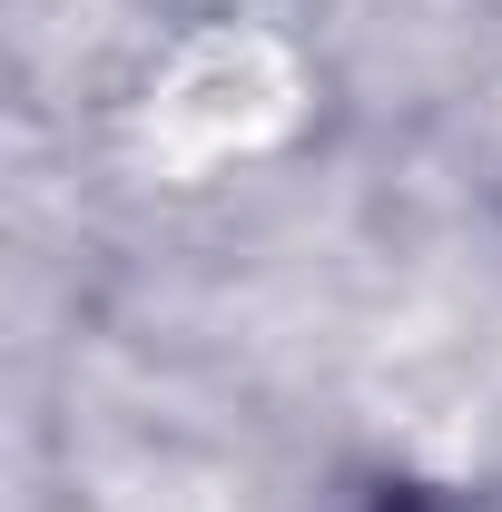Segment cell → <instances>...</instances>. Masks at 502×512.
Masks as SVG:
<instances>
[{
	"instance_id": "obj_1",
	"label": "cell",
	"mask_w": 502,
	"mask_h": 512,
	"mask_svg": "<svg viewBox=\"0 0 502 512\" xmlns=\"http://www.w3.org/2000/svg\"><path fill=\"white\" fill-rule=\"evenodd\" d=\"M394 512H463V503H443V493H394Z\"/></svg>"
},
{
	"instance_id": "obj_2",
	"label": "cell",
	"mask_w": 502,
	"mask_h": 512,
	"mask_svg": "<svg viewBox=\"0 0 502 512\" xmlns=\"http://www.w3.org/2000/svg\"><path fill=\"white\" fill-rule=\"evenodd\" d=\"M355 512H394V493H375V503H355Z\"/></svg>"
}]
</instances>
